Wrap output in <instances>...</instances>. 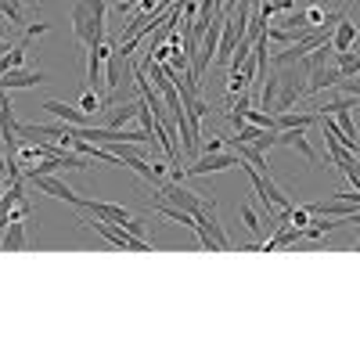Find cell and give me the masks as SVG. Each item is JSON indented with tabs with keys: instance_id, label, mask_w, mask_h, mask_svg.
Wrapping results in <instances>:
<instances>
[{
	"instance_id": "cell-1",
	"label": "cell",
	"mask_w": 360,
	"mask_h": 360,
	"mask_svg": "<svg viewBox=\"0 0 360 360\" xmlns=\"http://www.w3.org/2000/svg\"><path fill=\"white\" fill-rule=\"evenodd\" d=\"M274 79H278V98H274V115L288 112L299 105V98L307 94V79H310V62L299 58L288 65H274Z\"/></svg>"
},
{
	"instance_id": "cell-2",
	"label": "cell",
	"mask_w": 360,
	"mask_h": 360,
	"mask_svg": "<svg viewBox=\"0 0 360 360\" xmlns=\"http://www.w3.org/2000/svg\"><path fill=\"white\" fill-rule=\"evenodd\" d=\"M72 37L83 47L105 44V22H98L94 8H90V0H76V4H72Z\"/></svg>"
},
{
	"instance_id": "cell-3",
	"label": "cell",
	"mask_w": 360,
	"mask_h": 360,
	"mask_svg": "<svg viewBox=\"0 0 360 360\" xmlns=\"http://www.w3.org/2000/svg\"><path fill=\"white\" fill-rule=\"evenodd\" d=\"M86 227L90 231H98L108 245H115V249H130V252H152V242H144V238H134L127 227H119V224H112V220H101V217H94V220H86Z\"/></svg>"
},
{
	"instance_id": "cell-4",
	"label": "cell",
	"mask_w": 360,
	"mask_h": 360,
	"mask_svg": "<svg viewBox=\"0 0 360 360\" xmlns=\"http://www.w3.org/2000/svg\"><path fill=\"white\" fill-rule=\"evenodd\" d=\"M224 169H242V159L234 152H202L184 166V176H209V173H224Z\"/></svg>"
},
{
	"instance_id": "cell-5",
	"label": "cell",
	"mask_w": 360,
	"mask_h": 360,
	"mask_svg": "<svg viewBox=\"0 0 360 360\" xmlns=\"http://www.w3.org/2000/svg\"><path fill=\"white\" fill-rule=\"evenodd\" d=\"M159 198H166V202H173V205H180V209H188L191 217H198V213H205L209 209V202L213 198H202V191H191V188H184V180H166V184L159 188Z\"/></svg>"
},
{
	"instance_id": "cell-6",
	"label": "cell",
	"mask_w": 360,
	"mask_h": 360,
	"mask_svg": "<svg viewBox=\"0 0 360 360\" xmlns=\"http://www.w3.org/2000/svg\"><path fill=\"white\" fill-rule=\"evenodd\" d=\"M25 176V184H33V188H40L44 195H51V198H62V202H69V205H79L83 198L65 184L62 176H54V173H22Z\"/></svg>"
},
{
	"instance_id": "cell-7",
	"label": "cell",
	"mask_w": 360,
	"mask_h": 360,
	"mask_svg": "<svg viewBox=\"0 0 360 360\" xmlns=\"http://www.w3.org/2000/svg\"><path fill=\"white\" fill-rule=\"evenodd\" d=\"M173 119L180 123V148H184V155H188V159H195V155H198V137H202V130H198V115L180 105V108L173 112Z\"/></svg>"
},
{
	"instance_id": "cell-8",
	"label": "cell",
	"mask_w": 360,
	"mask_h": 360,
	"mask_svg": "<svg viewBox=\"0 0 360 360\" xmlns=\"http://www.w3.org/2000/svg\"><path fill=\"white\" fill-rule=\"evenodd\" d=\"M79 209H86V213H94V217H101V220H112V224H119V227H127V224L134 220V209H127V205H115V202L83 198V202H79Z\"/></svg>"
},
{
	"instance_id": "cell-9",
	"label": "cell",
	"mask_w": 360,
	"mask_h": 360,
	"mask_svg": "<svg viewBox=\"0 0 360 360\" xmlns=\"http://www.w3.org/2000/svg\"><path fill=\"white\" fill-rule=\"evenodd\" d=\"M342 83V72L335 65V58L332 62H321V65H310V79H307V94H321V90L328 86H339Z\"/></svg>"
},
{
	"instance_id": "cell-10",
	"label": "cell",
	"mask_w": 360,
	"mask_h": 360,
	"mask_svg": "<svg viewBox=\"0 0 360 360\" xmlns=\"http://www.w3.org/2000/svg\"><path fill=\"white\" fill-rule=\"evenodd\" d=\"M278 144H285V148H295V152L303 155L310 166H321V155L314 152V144H310L307 130H278Z\"/></svg>"
},
{
	"instance_id": "cell-11",
	"label": "cell",
	"mask_w": 360,
	"mask_h": 360,
	"mask_svg": "<svg viewBox=\"0 0 360 360\" xmlns=\"http://www.w3.org/2000/svg\"><path fill=\"white\" fill-rule=\"evenodd\" d=\"M44 108H47L54 119H62V123H69V127H90V123H94V115H86L83 108H72V105L58 101V98H47V101H44Z\"/></svg>"
},
{
	"instance_id": "cell-12",
	"label": "cell",
	"mask_w": 360,
	"mask_h": 360,
	"mask_svg": "<svg viewBox=\"0 0 360 360\" xmlns=\"http://www.w3.org/2000/svg\"><path fill=\"white\" fill-rule=\"evenodd\" d=\"M47 76L37 72V69H8L4 76H0V90H25V86H37Z\"/></svg>"
},
{
	"instance_id": "cell-13",
	"label": "cell",
	"mask_w": 360,
	"mask_h": 360,
	"mask_svg": "<svg viewBox=\"0 0 360 360\" xmlns=\"http://www.w3.org/2000/svg\"><path fill=\"white\" fill-rule=\"evenodd\" d=\"M231 144V152L242 159L245 166H256L259 173H270V162H266V152L263 148H256V144H245V141H227Z\"/></svg>"
},
{
	"instance_id": "cell-14",
	"label": "cell",
	"mask_w": 360,
	"mask_h": 360,
	"mask_svg": "<svg viewBox=\"0 0 360 360\" xmlns=\"http://www.w3.org/2000/svg\"><path fill=\"white\" fill-rule=\"evenodd\" d=\"M195 220H202V224H205V231L213 234V242L220 245V252H231V238H227L224 224L217 220V202H209V209H205V213H198Z\"/></svg>"
},
{
	"instance_id": "cell-15",
	"label": "cell",
	"mask_w": 360,
	"mask_h": 360,
	"mask_svg": "<svg viewBox=\"0 0 360 360\" xmlns=\"http://www.w3.org/2000/svg\"><path fill=\"white\" fill-rule=\"evenodd\" d=\"M152 213H159V217H166V220H173V224H180V227H191V231H195V217L188 213V209L166 202V198H155V202H152Z\"/></svg>"
},
{
	"instance_id": "cell-16",
	"label": "cell",
	"mask_w": 360,
	"mask_h": 360,
	"mask_svg": "<svg viewBox=\"0 0 360 360\" xmlns=\"http://www.w3.org/2000/svg\"><path fill=\"white\" fill-rule=\"evenodd\" d=\"M356 22H349V15L332 29V51H353V44H356Z\"/></svg>"
},
{
	"instance_id": "cell-17",
	"label": "cell",
	"mask_w": 360,
	"mask_h": 360,
	"mask_svg": "<svg viewBox=\"0 0 360 360\" xmlns=\"http://www.w3.org/2000/svg\"><path fill=\"white\" fill-rule=\"evenodd\" d=\"M0 245H4V252H22V249L29 245V238H25V220H11V224L4 227Z\"/></svg>"
},
{
	"instance_id": "cell-18",
	"label": "cell",
	"mask_w": 360,
	"mask_h": 360,
	"mask_svg": "<svg viewBox=\"0 0 360 360\" xmlns=\"http://www.w3.org/2000/svg\"><path fill=\"white\" fill-rule=\"evenodd\" d=\"M317 123L314 112H278V130H310Z\"/></svg>"
},
{
	"instance_id": "cell-19",
	"label": "cell",
	"mask_w": 360,
	"mask_h": 360,
	"mask_svg": "<svg viewBox=\"0 0 360 360\" xmlns=\"http://www.w3.org/2000/svg\"><path fill=\"white\" fill-rule=\"evenodd\" d=\"M335 65H339L342 79L360 76V54H356V51H335Z\"/></svg>"
},
{
	"instance_id": "cell-20",
	"label": "cell",
	"mask_w": 360,
	"mask_h": 360,
	"mask_svg": "<svg viewBox=\"0 0 360 360\" xmlns=\"http://www.w3.org/2000/svg\"><path fill=\"white\" fill-rule=\"evenodd\" d=\"M242 115H245V123H252V127L278 130V115H274V112H263V108H245Z\"/></svg>"
},
{
	"instance_id": "cell-21",
	"label": "cell",
	"mask_w": 360,
	"mask_h": 360,
	"mask_svg": "<svg viewBox=\"0 0 360 360\" xmlns=\"http://www.w3.org/2000/svg\"><path fill=\"white\" fill-rule=\"evenodd\" d=\"M79 108H83L86 115H98V112H105V94H98V90H83Z\"/></svg>"
},
{
	"instance_id": "cell-22",
	"label": "cell",
	"mask_w": 360,
	"mask_h": 360,
	"mask_svg": "<svg viewBox=\"0 0 360 360\" xmlns=\"http://www.w3.org/2000/svg\"><path fill=\"white\" fill-rule=\"evenodd\" d=\"M238 217H242V224H245V227H249L256 238L263 234V224H259V217L252 213V205H238Z\"/></svg>"
},
{
	"instance_id": "cell-23",
	"label": "cell",
	"mask_w": 360,
	"mask_h": 360,
	"mask_svg": "<svg viewBox=\"0 0 360 360\" xmlns=\"http://www.w3.org/2000/svg\"><path fill=\"white\" fill-rule=\"evenodd\" d=\"M224 148H227L224 137H209L205 144H198V155H202V152H224Z\"/></svg>"
},
{
	"instance_id": "cell-24",
	"label": "cell",
	"mask_w": 360,
	"mask_h": 360,
	"mask_svg": "<svg viewBox=\"0 0 360 360\" xmlns=\"http://www.w3.org/2000/svg\"><path fill=\"white\" fill-rule=\"evenodd\" d=\"M47 29H51L47 22H37V25H29V29H25V40H37V37H44Z\"/></svg>"
},
{
	"instance_id": "cell-25",
	"label": "cell",
	"mask_w": 360,
	"mask_h": 360,
	"mask_svg": "<svg viewBox=\"0 0 360 360\" xmlns=\"http://www.w3.org/2000/svg\"><path fill=\"white\" fill-rule=\"evenodd\" d=\"M270 4H274V11H278V15H288V11L295 8V0H270Z\"/></svg>"
},
{
	"instance_id": "cell-26",
	"label": "cell",
	"mask_w": 360,
	"mask_h": 360,
	"mask_svg": "<svg viewBox=\"0 0 360 360\" xmlns=\"http://www.w3.org/2000/svg\"><path fill=\"white\" fill-rule=\"evenodd\" d=\"M4 191H8V184H4V180H0V198H4Z\"/></svg>"
},
{
	"instance_id": "cell-27",
	"label": "cell",
	"mask_w": 360,
	"mask_h": 360,
	"mask_svg": "<svg viewBox=\"0 0 360 360\" xmlns=\"http://www.w3.org/2000/svg\"><path fill=\"white\" fill-rule=\"evenodd\" d=\"M353 252H360V238H356V245H353Z\"/></svg>"
},
{
	"instance_id": "cell-28",
	"label": "cell",
	"mask_w": 360,
	"mask_h": 360,
	"mask_svg": "<svg viewBox=\"0 0 360 360\" xmlns=\"http://www.w3.org/2000/svg\"><path fill=\"white\" fill-rule=\"evenodd\" d=\"M0 144H4V141H0ZM0 162H4V152H0Z\"/></svg>"
}]
</instances>
